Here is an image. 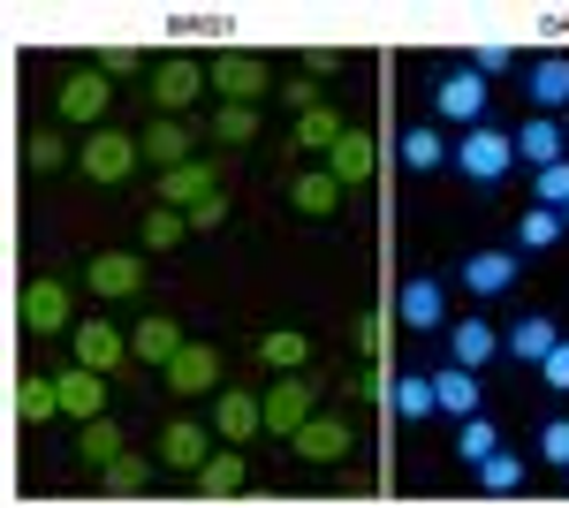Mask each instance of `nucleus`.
I'll list each match as a JSON object with an SVG mask.
<instances>
[{"label":"nucleus","instance_id":"obj_1","mask_svg":"<svg viewBox=\"0 0 569 508\" xmlns=\"http://www.w3.org/2000/svg\"><path fill=\"white\" fill-rule=\"evenodd\" d=\"M509 168H517V137L509 129H493V122L463 129V145H456V175L463 182H509Z\"/></svg>","mask_w":569,"mask_h":508},{"label":"nucleus","instance_id":"obj_2","mask_svg":"<svg viewBox=\"0 0 569 508\" xmlns=\"http://www.w3.org/2000/svg\"><path fill=\"white\" fill-rule=\"evenodd\" d=\"M259 402H266V440H289V432H297V425L319 410V380H305V372H281V380L266 387Z\"/></svg>","mask_w":569,"mask_h":508},{"label":"nucleus","instance_id":"obj_3","mask_svg":"<svg viewBox=\"0 0 569 508\" xmlns=\"http://www.w3.org/2000/svg\"><path fill=\"white\" fill-rule=\"evenodd\" d=\"M137 137H122V129H84V145H77V168L91 175V182H130L137 175Z\"/></svg>","mask_w":569,"mask_h":508},{"label":"nucleus","instance_id":"obj_4","mask_svg":"<svg viewBox=\"0 0 569 508\" xmlns=\"http://www.w3.org/2000/svg\"><path fill=\"white\" fill-rule=\"evenodd\" d=\"M289 448L305 456V464H350V448H357V432L342 410H311L297 432H289Z\"/></svg>","mask_w":569,"mask_h":508},{"label":"nucleus","instance_id":"obj_5","mask_svg":"<svg viewBox=\"0 0 569 508\" xmlns=\"http://www.w3.org/2000/svg\"><path fill=\"white\" fill-rule=\"evenodd\" d=\"M84 289H91V297H107V303L144 297V258H137V251H91L84 258Z\"/></svg>","mask_w":569,"mask_h":508},{"label":"nucleus","instance_id":"obj_6","mask_svg":"<svg viewBox=\"0 0 569 508\" xmlns=\"http://www.w3.org/2000/svg\"><path fill=\"white\" fill-rule=\"evenodd\" d=\"M433 114L456 122V129H479L486 122V77L479 69H448V77L433 84Z\"/></svg>","mask_w":569,"mask_h":508},{"label":"nucleus","instance_id":"obj_7","mask_svg":"<svg viewBox=\"0 0 569 508\" xmlns=\"http://www.w3.org/2000/svg\"><path fill=\"white\" fill-rule=\"evenodd\" d=\"M69 349H77V365H91V372H122V365H137L130 335H114V319H77V327H69Z\"/></svg>","mask_w":569,"mask_h":508},{"label":"nucleus","instance_id":"obj_8","mask_svg":"<svg viewBox=\"0 0 569 508\" xmlns=\"http://www.w3.org/2000/svg\"><path fill=\"white\" fill-rule=\"evenodd\" d=\"M206 84H213L220 99H236V107H259L266 99V61L259 53H213V61H206Z\"/></svg>","mask_w":569,"mask_h":508},{"label":"nucleus","instance_id":"obj_9","mask_svg":"<svg viewBox=\"0 0 569 508\" xmlns=\"http://www.w3.org/2000/svg\"><path fill=\"white\" fill-rule=\"evenodd\" d=\"M190 145H198V129L182 122V114H152V122H144V137H137V152H144V168H152V175H160V168H182V160H198Z\"/></svg>","mask_w":569,"mask_h":508},{"label":"nucleus","instance_id":"obj_10","mask_svg":"<svg viewBox=\"0 0 569 508\" xmlns=\"http://www.w3.org/2000/svg\"><path fill=\"white\" fill-rule=\"evenodd\" d=\"M517 273H525V258L517 251H471L463 258V266H456V281H463V289H471V297H509V289H517Z\"/></svg>","mask_w":569,"mask_h":508},{"label":"nucleus","instance_id":"obj_11","mask_svg":"<svg viewBox=\"0 0 569 508\" xmlns=\"http://www.w3.org/2000/svg\"><path fill=\"white\" fill-rule=\"evenodd\" d=\"M213 190H220L213 160H182V168H160V175H152V198H160V206H176V212H190L198 198H213Z\"/></svg>","mask_w":569,"mask_h":508},{"label":"nucleus","instance_id":"obj_12","mask_svg":"<svg viewBox=\"0 0 569 508\" xmlns=\"http://www.w3.org/2000/svg\"><path fill=\"white\" fill-rule=\"evenodd\" d=\"M213 440H220V432L206 418H168V425H160V464H168V470H198L206 456H213Z\"/></svg>","mask_w":569,"mask_h":508},{"label":"nucleus","instance_id":"obj_13","mask_svg":"<svg viewBox=\"0 0 569 508\" xmlns=\"http://www.w3.org/2000/svg\"><path fill=\"white\" fill-rule=\"evenodd\" d=\"M213 432H220V440H236V448L259 440V432H266V402H259V395H243V387H220V395H213Z\"/></svg>","mask_w":569,"mask_h":508},{"label":"nucleus","instance_id":"obj_14","mask_svg":"<svg viewBox=\"0 0 569 508\" xmlns=\"http://www.w3.org/2000/svg\"><path fill=\"white\" fill-rule=\"evenodd\" d=\"M23 319H31V335H61V327H77V297H69V281H31V289H23Z\"/></svg>","mask_w":569,"mask_h":508},{"label":"nucleus","instance_id":"obj_15","mask_svg":"<svg viewBox=\"0 0 569 508\" xmlns=\"http://www.w3.org/2000/svg\"><path fill=\"white\" fill-rule=\"evenodd\" d=\"M168 387H176V395H206V387H220V349L213 341H182L176 357H168Z\"/></svg>","mask_w":569,"mask_h":508},{"label":"nucleus","instance_id":"obj_16","mask_svg":"<svg viewBox=\"0 0 569 508\" xmlns=\"http://www.w3.org/2000/svg\"><path fill=\"white\" fill-rule=\"evenodd\" d=\"M395 311H402V327L433 335V327H448V289H440L433 273H418V281H402V297H395Z\"/></svg>","mask_w":569,"mask_h":508},{"label":"nucleus","instance_id":"obj_17","mask_svg":"<svg viewBox=\"0 0 569 508\" xmlns=\"http://www.w3.org/2000/svg\"><path fill=\"white\" fill-rule=\"evenodd\" d=\"M176 349H182V327H176V319H160V311H144V319L130 327V357L144 365V372H168Z\"/></svg>","mask_w":569,"mask_h":508},{"label":"nucleus","instance_id":"obj_18","mask_svg":"<svg viewBox=\"0 0 569 508\" xmlns=\"http://www.w3.org/2000/svg\"><path fill=\"white\" fill-rule=\"evenodd\" d=\"M144 91L160 99V114H182V107L206 91V77H198L190 61H152V69H144Z\"/></svg>","mask_w":569,"mask_h":508},{"label":"nucleus","instance_id":"obj_19","mask_svg":"<svg viewBox=\"0 0 569 508\" xmlns=\"http://www.w3.org/2000/svg\"><path fill=\"white\" fill-rule=\"evenodd\" d=\"M517 137V160L525 168H555V160H569V129L555 122V114H531L525 129H509Z\"/></svg>","mask_w":569,"mask_h":508},{"label":"nucleus","instance_id":"obj_20","mask_svg":"<svg viewBox=\"0 0 569 508\" xmlns=\"http://www.w3.org/2000/svg\"><path fill=\"white\" fill-rule=\"evenodd\" d=\"M53 387H61V418H99L107 410V372H91V365H69V372H53Z\"/></svg>","mask_w":569,"mask_h":508},{"label":"nucleus","instance_id":"obj_21","mask_svg":"<svg viewBox=\"0 0 569 508\" xmlns=\"http://www.w3.org/2000/svg\"><path fill=\"white\" fill-rule=\"evenodd\" d=\"M61 122H77V129H99V114H107V77H91V69H77L69 84H61Z\"/></svg>","mask_w":569,"mask_h":508},{"label":"nucleus","instance_id":"obj_22","mask_svg":"<svg viewBox=\"0 0 569 508\" xmlns=\"http://www.w3.org/2000/svg\"><path fill=\"white\" fill-rule=\"evenodd\" d=\"M289 206L305 212V220H335V212H342V182H335V168H305L297 182H289Z\"/></svg>","mask_w":569,"mask_h":508},{"label":"nucleus","instance_id":"obj_23","mask_svg":"<svg viewBox=\"0 0 569 508\" xmlns=\"http://www.w3.org/2000/svg\"><path fill=\"white\" fill-rule=\"evenodd\" d=\"M448 357L471 365V372H486V365L501 357V335H493L486 319H456V327H448Z\"/></svg>","mask_w":569,"mask_h":508},{"label":"nucleus","instance_id":"obj_24","mask_svg":"<svg viewBox=\"0 0 569 508\" xmlns=\"http://www.w3.org/2000/svg\"><path fill=\"white\" fill-rule=\"evenodd\" d=\"M122 448H130V432H122V425L107 418V410H99V418H84V425H77V456H84L91 470H107V464H114V456H122Z\"/></svg>","mask_w":569,"mask_h":508},{"label":"nucleus","instance_id":"obj_25","mask_svg":"<svg viewBox=\"0 0 569 508\" xmlns=\"http://www.w3.org/2000/svg\"><path fill=\"white\" fill-rule=\"evenodd\" d=\"M555 341H562V327H555V311H525V319L509 327V357H517V365H539V357H547Z\"/></svg>","mask_w":569,"mask_h":508},{"label":"nucleus","instance_id":"obj_26","mask_svg":"<svg viewBox=\"0 0 569 508\" xmlns=\"http://www.w3.org/2000/svg\"><path fill=\"white\" fill-rule=\"evenodd\" d=\"M198 486H206V494H243V486H251V464H243V448H236V440H228V448H213V456H206V464H198Z\"/></svg>","mask_w":569,"mask_h":508},{"label":"nucleus","instance_id":"obj_27","mask_svg":"<svg viewBox=\"0 0 569 508\" xmlns=\"http://www.w3.org/2000/svg\"><path fill=\"white\" fill-rule=\"evenodd\" d=\"M525 91H531V107H539V114H555V107H569V61H562V53H547V61H531Z\"/></svg>","mask_w":569,"mask_h":508},{"label":"nucleus","instance_id":"obj_28","mask_svg":"<svg viewBox=\"0 0 569 508\" xmlns=\"http://www.w3.org/2000/svg\"><path fill=\"white\" fill-rule=\"evenodd\" d=\"M433 402L448 410V418H471V410H479V372H471V365H448V372H433Z\"/></svg>","mask_w":569,"mask_h":508},{"label":"nucleus","instance_id":"obj_29","mask_svg":"<svg viewBox=\"0 0 569 508\" xmlns=\"http://www.w3.org/2000/svg\"><path fill=\"white\" fill-rule=\"evenodd\" d=\"M440 160H448V137H440V122H410V129H402V168H410V175H433Z\"/></svg>","mask_w":569,"mask_h":508},{"label":"nucleus","instance_id":"obj_30","mask_svg":"<svg viewBox=\"0 0 569 508\" xmlns=\"http://www.w3.org/2000/svg\"><path fill=\"white\" fill-rule=\"evenodd\" d=\"M259 365H266V372H305L311 341L297 335V327H273V335H259Z\"/></svg>","mask_w":569,"mask_h":508},{"label":"nucleus","instance_id":"obj_31","mask_svg":"<svg viewBox=\"0 0 569 508\" xmlns=\"http://www.w3.org/2000/svg\"><path fill=\"white\" fill-rule=\"evenodd\" d=\"M395 410H402V425H426L440 410L433 402V372H402V380H395Z\"/></svg>","mask_w":569,"mask_h":508},{"label":"nucleus","instance_id":"obj_32","mask_svg":"<svg viewBox=\"0 0 569 508\" xmlns=\"http://www.w3.org/2000/svg\"><path fill=\"white\" fill-rule=\"evenodd\" d=\"M206 137H220V145H251V137H259V107H236V99H220L213 122H206Z\"/></svg>","mask_w":569,"mask_h":508},{"label":"nucleus","instance_id":"obj_33","mask_svg":"<svg viewBox=\"0 0 569 508\" xmlns=\"http://www.w3.org/2000/svg\"><path fill=\"white\" fill-rule=\"evenodd\" d=\"M493 448H501V425L486 418V410L456 418V456H463V464H479V456H493Z\"/></svg>","mask_w":569,"mask_h":508},{"label":"nucleus","instance_id":"obj_34","mask_svg":"<svg viewBox=\"0 0 569 508\" xmlns=\"http://www.w3.org/2000/svg\"><path fill=\"white\" fill-rule=\"evenodd\" d=\"M342 114H335V107H311V114H297V145H305V152H335V145H342Z\"/></svg>","mask_w":569,"mask_h":508},{"label":"nucleus","instance_id":"obj_35","mask_svg":"<svg viewBox=\"0 0 569 508\" xmlns=\"http://www.w3.org/2000/svg\"><path fill=\"white\" fill-rule=\"evenodd\" d=\"M569 228H562V212H547V206H531L525 220H517V251H555Z\"/></svg>","mask_w":569,"mask_h":508},{"label":"nucleus","instance_id":"obj_36","mask_svg":"<svg viewBox=\"0 0 569 508\" xmlns=\"http://www.w3.org/2000/svg\"><path fill=\"white\" fill-rule=\"evenodd\" d=\"M479 486L486 494H517V486H525V456H509V448H493V456H479Z\"/></svg>","mask_w":569,"mask_h":508},{"label":"nucleus","instance_id":"obj_37","mask_svg":"<svg viewBox=\"0 0 569 508\" xmlns=\"http://www.w3.org/2000/svg\"><path fill=\"white\" fill-rule=\"evenodd\" d=\"M16 402H23V425H46V418H61V387H53V372H31Z\"/></svg>","mask_w":569,"mask_h":508},{"label":"nucleus","instance_id":"obj_38","mask_svg":"<svg viewBox=\"0 0 569 508\" xmlns=\"http://www.w3.org/2000/svg\"><path fill=\"white\" fill-rule=\"evenodd\" d=\"M372 175V145L357 137V129H342V145H335V182L350 190V182H365Z\"/></svg>","mask_w":569,"mask_h":508},{"label":"nucleus","instance_id":"obj_39","mask_svg":"<svg viewBox=\"0 0 569 508\" xmlns=\"http://www.w3.org/2000/svg\"><path fill=\"white\" fill-rule=\"evenodd\" d=\"M182 236H190V220H182L176 206H152V212H144V251H176Z\"/></svg>","mask_w":569,"mask_h":508},{"label":"nucleus","instance_id":"obj_40","mask_svg":"<svg viewBox=\"0 0 569 508\" xmlns=\"http://www.w3.org/2000/svg\"><path fill=\"white\" fill-rule=\"evenodd\" d=\"M531 198L547 212H562L569 206V160H555V168H531Z\"/></svg>","mask_w":569,"mask_h":508},{"label":"nucleus","instance_id":"obj_41","mask_svg":"<svg viewBox=\"0 0 569 508\" xmlns=\"http://www.w3.org/2000/svg\"><path fill=\"white\" fill-rule=\"evenodd\" d=\"M31 168H39V175L69 168V137H61V129H39V137H31Z\"/></svg>","mask_w":569,"mask_h":508},{"label":"nucleus","instance_id":"obj_42","mask_svg":"<svg viewBox=\"0 0 569 508\" xmlns=\"http://www.w3.org/2000/svg\"><path fill=\"white\" fill-rule=\"evenodd\" d=\"M99 478H107V486H144V478H152V464H144L137 448H122V456H114V464L99 470Z\"/></svg>","mask_w":569,"mask_h":508},{"label":"nucleus","instance_id":"obj_43","mask_svg":"<svg viewBox=\"0 0 569 508\" xmlns=\"http://www.w3.org/2000/svg\"><path fill=\"white\" fill-rule=\"evenodd\" d=\"M539 456H547L555 470H569V418H547V425H539Z\"/></svg>","mask_w":569,"mask_h":508},{"label":"nucleus","instance_id":"obj_44","mask_svg":"<svg viewBox=\"0 0 569 508\" xmlns=\"http://www.w3.org/2000/svg\"><path fill=\"white\" fill-rule=\"evenodd\" d=\"M182 220H190V236H213L220 220H228V198H220V190H213V198H198V206L182 212Z\"/></svg>","mask_w":569,"mask_h":508},{"label":"nucleus","instance_id":"obj_45","mask_svg":"<svg viewBox=\"0 0 569 508\" xmlns=\"http://www.w3.org/2000/svg\"><path fill=\"white\" fill-rule=\"evenodd\" d=\"M539 380L555 387V395H569V341H555V349L539 357Z\"/></svg>","mask_w":569,"mask_h":508},{"label":"nucleus","instance_id":"obj_46","mask_svg":"<svg viewBox=\"0 0 569 508\" xmlns=\"http://www.w3.org/2000/svg\"><path fill=\"white\" fill-rule=\"evenodd\" d=\"M91 69H114V77H122V69H144V53H137V46H99Z\"/></svg>","mask_w":569,"mask_h":508},{"label":"nucleus","instance_id":"obj_47","mask_svg":"<svg viewBox=\"0 0 569 508\" xmlns=\"http://www.w3.org/2000/svg\"><path fill=\"white\" fill-rule=\"evenodd\" d=\"M281 99H289L297 114H311V107H319V84H311V77H289V84H281Z\"/></svg>","mask_w":569,"mask_h":508},{"label":"nucleus","instance_id":"obj_48","mask_svg":"<svg viewBox=\"0 0 569 508\" xmlns=\"http://www.w3.org/2000/svg\"><path fill=\"white\" fill-rule=\"evenodd\" d=\"M562 228H569V206H562Z\"/></svg>","mask_w":569,"mask_h":508}]
</instances>
